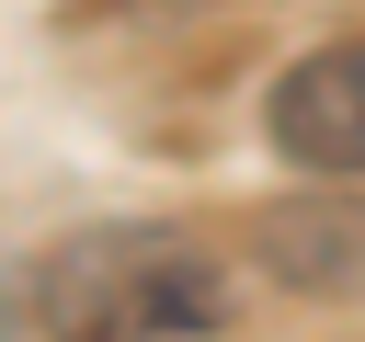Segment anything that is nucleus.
<instances>
[{
    "label": "nucleus",
    "instance_id": "f257e3e1",
    "mask_svg": "<svg viewBox=\"0 0 365 342\" xmlns=\"http://www.w3.org/2000/svg\"><path fill=\"white\" fill-rule=\"evenodd\" d=\"M251 274L194 228H80L34 274V319L57 342H228Z\"/></svg>",
    "mask_w": 365,
    "mask_h": 342
},
{
    "label": "nucleus",
    "instance_id": "f03ea898",
    "mask_svg": "<svg viewBox=\"0 0 365 342\" xmlns=\"http://www.w3.org/2000/svg\"><path fill=\"white\" fill-rule=\"evenodd\" d=\"M262 137L319 182H365V34L285 57V80L262 91Z\"/></svg>",
    "mask_w": 365,
    "mask_h": 342
},
{
    "label": "nucleus",
    "instance_id": "7ed1b4c3",
    "mask_svg": "<svg viewBox=\"0 0 365 342\" xmlns=\"http://www.w3.org/2000/svg\"><path fill=\"white\" fill-rule=\"evenodd\" d=\"M251 262L274 274V285H297V296H365V205L354 194H274L262 217H251Z\"/></svg>",
    "mask_w": 365,
    "mask_h": 342
}]
</instances>
